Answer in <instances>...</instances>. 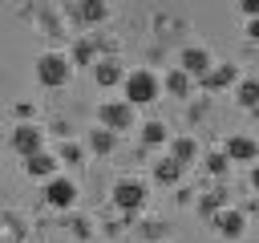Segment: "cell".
Instances as JSON below:
<instances>
[{"label": "cell", "mask_w": 259, "mask_h": 243, "mask_svg": "<svg viewBox=\"0 0 259 243\" xmlns=\"http://www.w3.org/2000/svg\"><path fill=\"white\" fill-rule=\"evenodd\" d=\"M32 73H36V85L45 89H65L73 81V57L61 53V49H45L36 61H32Z\"/></svg>", "instance_id": "6da1fadb"}, {"label": "cell", "mask_w": 259, "mask_h": 243, "mask_svg": "<svg viewBox=\"0 0 259 243\" xmlns=\"http://www.w3.org/2000/svg\"><path fill=\"white\" fill-rule=\"evenodd\" d=\"M121 93H125L121 101H130L134 109H138V105H154V101L162 97V81H158L154 69H125Z\"/></svg>", "instance_id": "7a4b0ae2"}, {"label": "cell", "mask_w": 259, "mask_h": 243, "mask_svg": "<svg viewBox=\"0 0 259 243\" xmlns=\"http://www.w3.org/2000/svg\"><path fill=\"white\" fill-rule=\"evenodd\" d=\"M97 126L109 130V134H125V130L138 126V109H134L130 101H121V97L101 101V105H97Z\"/></svg>", "instance_id": "3957f363"}, {"label": "cell", "mask_w": 259, "mask_h": 243, "mask_svg": "<svg viewBox=\"0 0 259 243\" xmlns=\"http://www.w3.org/2000/svg\"><path fill=\"white\" fill-rule=\"evenodd\" d=\"M109 198H113V207H117V211H121L125 219H134V215H138V211L146 207L150 190H146V182H142V178H117V182H113V194H109Z\"/></svg>", "instance_id": "277c9868"}, {"label": "cell", "mask_w": 259, "mask_h": 243, "mask_svg": "<svg viewBox=\"0 0 259 243\" xmlns=\"http://www.w3.org/2000/svg\"><path fill=\"white\" fill-rule=\"evenodd\" d=\"M77 194H81V186L69 174H53L45 182V207H53V211H73L77 207Z\"/></svg>", "instance_id": "5b68a950"}, {"label": "cell", "mask_w": 259, "mask_h": 243, "mask_svg": "<svg viewBox=\"0 0 259 243\" xmlns=\"http://www.w3.org/2000/svg\"><path fill=\"white\" fill-rule=\"evenodd\" d=\"M210 65H214L210 49H202V45H186V49L178 53V65H174V69H182V73H186V77L198 85V81L210 73Z\"/></svg>", "instance_id": "8992f818"}, {"label": "cell", "mask_w": 259, "mask_h": 243, "mask_svg": "<svg viewBox=\"0 0 259 243\" xmlns=\"http://www.w3.org/2000/svg\"><path fill=\"white\" fill-rule=\"evenodd\" d=\"M210 227H214V235H219V239L239 243V239H243V231H247V215H243V211H235V207H223V211H214V215H210Z\"/></svg>", "instance_id": "52a82bcc"}, {"label": "cell", "mask_w": 259, "mask_h": 243, "mask_svg": "<svg viewBox=\"0 0 259 243\" xmlns=\"http://www.w3.org/2000/svg\"><path fill=\"white\" fill-rule=\"evenodd\" d=\"M12 150H16L20 158L45 150V130H40L36 122H16V126H12Z\"/></svg>", "instance_id": "ba28073f"}, {"label": "cell", "mask_w": 259, "mask_h": 243, "mask_svg": "<svg viewBox=\"0 0 259 243\" xmlns=\"http://www.w3.org/2000/svg\"><path fill=\"white\" fill-rule=\"evenodd\" d=\"M89 73H93V81H97L101 89H121V81H125V65H121V57H113V53H109V57H97Z\"/></svg>", "instance_id": "9c48e42d"}, {"label": "cell", "mask_w": 259, "mask_h": 243, "mask_svg": "<svg viewBox=\"0 0 259 243\" xmlns=\"http://www.w3.org/2000/svg\"><path fill=\"white\" fill-rule=\"evenodd\" d=\"M239 77H243L239 65H210V73H206L194 89H202V93H227V89H235Z\"/></svg>", "instance_id": "30bf717a"}, {"label": "cell", "mask_w": 259, "mask_h": 243, "mask_svg": "<svg viewBox=\"0 0 259 243\" xmlns=\"http://www.w3.org/2000/svg\"><path fill=\"white\" fill-rule=\"evenodd\" d=\"M219 150L227 154V162H259V142L251 134H231Z\"/></svg>", "instance_id": "8fae6325"}, {"label": "cell", "mask_w": 259, "mask_h": 243, "mask_svg": "<svg viewBox=\"0 0 259 243\" xmlns=\"http://www.w3.org/2000/svg\"><path fill=\"white\" fill-rule=\"evenodd\" d=\"M53 174H61V162H57V154H49V150H36V154H28V158H24V178L49 182Z\"/></svg>", "instance_id": "7c38bea8"}, {"label": "cell", "mask_w": 259, "mask_h": 243, "mask_svg": "<svg viewBox=\"0 0 259 243\" xmlns=\"http://www.w3.org/2000/svg\"><path fill=\"white\" fill-rule=\"evenodd\" d=\"M73 16L85 28H97L109 20V0H73Z\"/></svg>", "instance_id": "4fadbf2b"}, {"label": "cell", "mask_w": 259, "mask_h": 243, "mask_svg": "<svg viewBox=\"0 0 259 243\" xmlns=\"http://www.w3.org/2000/svg\"><path fill=\"white\" fill-rule=\"evenodd\" d=\"M166 146H170V154H166V158H174L182 170H186V166H194V162L202 158V146H198L190 134H182V138H170Z\"/></svg>", "instance_id": "5bb4252c"}, {"label": "cell", "mask_w": 259, "mask_h": 243, "mask_svg": "<svg viewBox=\"0 0 259 243\" xmlns=\"http://www.w3.org/2000/svg\"><path fill=\"white\" fill-rule=\"evenodd\" d=\"M134 130H138L142 146H150V150H154V146H166V142H170V126H166V122H158V117H150V122H138Z\"/></svg>", "instance_id": "9a60e30c"}, {"label": "cell", "mask_w": 259, "mask_h": 243, "mask_svg": "<svg viewBox=\"0 0 259 243\" xmlns=\"http://www.w3.org/2000/svg\"><path fill=\"white\" fill-rule=\"evenodd\" d=\"M231 97H235L239 109H259V77H239Z\"/></svg>", "instance_id": "2e32d148"}, {"label": "cell", "mask_w": 259, "mask_h": 243, "mask_svg": "<svg viewBox=\"0 0 259 243\" xmlns=\"http://www.w3.org/2000/svg\"><path fill=\"white\" fill-rule=\"evenodd\" d=\"M158 81H162V93H170V97H190V93H194V81H190L182 69H170V73H162Z\"/></svg>", "instance_id": "e0dca14e"}, {"label": "cell", "mask_w": 259, "mask_h": 243, "mask_svg": "<svg viewBox=\"0 0 259 243\" xmlns=\"http://www.w3.org/2000/svg\"><path fill=\"white\" fill-rule=\"evenodd\" d=\"M150 174H154V182H162V186H178L186 170H182V166H178L174 158H158V162L150 166Z\"/></svg>", "instance_id": "ac0fdd59"}, {"label": "cell", "mask_w": 259, "mask_h": 243, "mask_svg": "<svg viewBox=\"0 0 259 243\" xmlns=\"http://www.w3.org/2000/svg\"><path fill=\"white\" fill-rule=\"evenodd\" d=\"M85 146H89L93 154H101V158H105V154H113V150H117V134H109V130H101V126H93V130H89V138H85Z\"/></svg>", "instance_id": "d6986e66"}, {"label": "cell", "mask_w": 259, "mask_h": 243, "mask_svg": "<svg viewBox=\"0 0 259 243\" xmlns=\"http://www.w3.org/2000/svg\"><path fill=\"white\" fill-rule=\"evenodd\" d=\"M81 158H85V146L73 142V138H65L61 150H57V162H65V166H81Z\"/></svg>", "instance_id": "ffe728a7"}, {"label": "cell", "mask_w": 259, "mask_h": 243, "mask_svg": "<svg viewBox=\"0 0 259 243\" xmlns=\"http://www.w3.org/2000/svg\"><path fill=\"white\" fill-rule=\"evenodd\" d=\"M202 166H206V174H214V178H227V170H231V162H227V154H223V150L202 154Z\"/></svg>", "instance_id": "44dd1931"}, {"label": "cell", "mask_w": 259, "mask_h": 243, "mask_svg": "<svg viewBox=\"0 0 259 243\" xmlns=\"http://www.w3.org/2000/svg\"><path fill=\"white\" fill-rule=\"evenodd\" d=\"M223 207H227V190H223V186H214V190H210V194H206V198L198 202V211H202L206 219H210L214 211H223Z\"/></svg>", "instance_id": "7402d4cb"}, {"label": "cell", "mask_w": 259, "mask_h": 243, "mask_svg": "<svg viewBox=\"0 0 259 243\" xmlns=\"http://www.w3.org/2000/svg\"><path fill=\"white\" fill-rule=\"evenodd\" d=\"M69 227H73V235H77V239H89V219H73Z\"/></svg>", "instance_id": "603a6c76"}, {"label": "cell", "mask_w": 259, "mask_h": 243, "mask_svg": "<svg viewBox=\"0 0 259 243\" xmlns=\"http://www.w3.org/2000/svg\"><path fill=\"white\" fill-rule=\"evenodd\" d=\"M142 235H146V239L154 243V239L162 235V223H154V219H150V223H142Z\"/></svg>", "instance_id": "cb8c5ba5"}, {"label": "cell", "mask_w": 259, "mask_h": 243, "mask_svg": "<svg viewBox=\"0 0 259 243\" xmlns=\"http://www.w3.org/2000/svg\"><path fill=\"white\" fill-rule=\"evenodd\" d=\"M243 32H247V40H259V16H247V28Z\"/></svg>", "instance_id": "d4e9b609"}, {"label": "cell", "mask_w": 259, "mask_h": 243, "mask_svg": "<svg viewBox=\"0 0 259 243\" xmlns=\"http://www.w3.org/2000/svg\"><path fill=\"white\" fill-rule=\"evenodd\" d=\"M239 12L243 16H259V0H239Z\"/></svg>", "instance_id": "484cf974"}, {"label": "cell", "mask_w": 259, "mask_h": 243, "mask_svg": "<svg viewBox=\"0 0 259 243\" xmlns=\"http://www.w3.org/2000/svg\"><path fill=\"white\" fill-rule=\"evenodd\" d=\"M247 182H251V190L259 194V162H251V174H247Z\"/></svg>", "instance_id": "4316f807"}, {"label": "cell", "mask_w": 259, "mask_h": 243, "mask_svg": "<svg viewBox=\"0 0 259 243\" xmlns=\"http://www.w3.org/2000/svg\"><path fill=\"white\" fill-rule=\"evenodd\" d=\"M0 243H20V235H4V239H0Z\"/></svg>", "instance_id": "83f0119b"}]
</instances>
